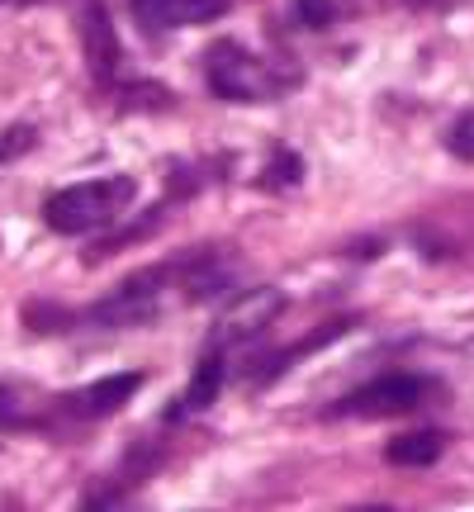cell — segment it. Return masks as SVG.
<instances>
[{
  "mask_svg": "<svg viewBox=\"0 0 474 512\" xmlns=\"http://www.w3.org/2000/svg\"><path fill=\"white\" fill-rule=\"evenodd\" d=\"M446 152L460 157V162H474V110L460 114L456 124L446 128Z\"/></svg>",
  "mask_w": 474,
  "mask_h": 512,
  "instance_id": "obj_11",
  "label": "cell"
},
{
  "mask_svg": "<svg viewBox=\"0 0 474 512\" xmlns=\"http://www.w3.org/2000/svg\"><path fill=\"white\" fill-rule=\"evenodd\" d=\"M19 418H24V403H19V394L10 389V384H0V427H15Z\"/></svg>",
  "mask_w": 474,
  "mask_h": 512,
  "instance_id": "obj_13",
  "label": "cell"
},
{
  "mask_svg": "<svg viewBox=\"0 0 474 512\" xmlns=\"http://www.w3.org/2000/svg\"><path fill=\"white\" fill-rule=\"evenodd\" d=\"M171 299H181L176 266H157V271L124 280L110 299H100L91 309V323H100V328H143L152 318H162Z\"/></svg>",
  "mask_w": 474,
  "mask_h": 512,
  "instance_id": "obj_2",
  "label": "cell"
},
{
  "mask_svg": "<svg viewBox=\"0 0 474 512\" xmlns=\"http://www.w3.org/2000/svg\"><path fill=\"white\" fill-rule=\"evenodd\" d=\"M228 10V0H133V19L152 34H171L185 24H209Z\"/></svg>",
  "mask_w": 474,
  "mask_h": 512,
  "instance_id": "obj_6",
  "label": "cell"
},
{
  "mask_svg": "<svg viewBox=\"0 0 474 512\" xmlns=\"http://www.w3.org/2000/svg\"><path fill=\"white\" fill-rule=\"evenodd\" d=\"M138 384H143V375H110V380H95L67 399V413H76V418H110V413H119V408L138 394Z\"/></svg>",
  "mask_w": 474,
  "mask_h": 512,
  "instance_id": "obj_8",
  "label": "cell"
},
{
  "mask_svg": "<svg viewBox=\"0 0 474 512\" xmlns=\"http://www.w3.org/2000/svg\"><path fill=\"white\" fill-rule=\"evenodd\" d=\"M342 10H351V0H299V19H304L309 29H328Z\"/></svg>",
  "mask_w": 474,
  "mask_h": 512,
  "instance_id": "obj_12",
  "label": "cell"
},
{
  "mask_svg": "<svg viewBox=\"0 0 474 512\" xmlns=\"http://www.w3.org/2000/svg\"><path fill=\"white\" fill-rule=\"evenodd\" d=\"M34 143V128H15V133H10V143H0V162H5V157H15L19 147H29Z\"/></svg>",
  "mask_w": 474,
  "mask_h": 512,
  "instance_id": "obj_14",
  "label": "cell"
},
{
  "mask_svg": "<svg viewBox=\"0 0 474 512\" xmlns=\"http://www.w3.org/2000/svg\"><path fill=\"white\" fill-rule=\"evenodd\" d=\"M81 43H86V62H91L95 81H114L119 76V38H114V24L105 15V5H86L81 15Z\"/></svg>",
  "mask_w": 474,
  "mask_h": 512,
  "instance_id": "obj_7",
  "label": "cell"
},
{
  "mask_svg": "<svg viewBox=\"0 0 474 512\" xmlns=\"http://www.w3.org/2000/svg\"><path fill=\"white\" fill-rule=\"evenodd\" d=\"M138 185L133 176H100V181H81L48 195L43 204V219L53 233H67V238H81V233H95V228H110V223L124 219V209L133 204Z\"/></svg>",
  "mask_w": 474,
  "mask_h": 512,
  "instance_id": "obj_1",
  "label": "cell"
},
{
  "mask_svg": "<svg viewBox=\"0 0 474 512\" xmlns=\"http://www.w3.org/2000/svg\"><path fill=\"white\" fill-rule=\"evenodd\" d=\"M285 309V294L266 285V290H242L228 299V309L219 313V332H214V347H242V342H256L261 332L271 328Z\"/></svg>",
  "mask_w": 474,
  "mask_h": 512,
  "instance_id": "obj_4",
  "label": "cell"
},
{
  "mask_svg": "<svg viewBox=\"0 0 474 512\" xmlns=\"http://www.w3.org/2000/svg\"><path fill=\"white\" fill-rule=\"evenodd\" d=\"M427 389H432V384L418 380V375H384V380L356 389V394L342 403V413H351V418H394V413L418 408V403L427 399Z\"/></svg>",
  "mask_w": 474,
  "mask_h": 512,
  "instance_id": "obj_5",
  "label": "cell"
},
{
  "mask_svg": "<svg viewBox=\"0 0 474 512\" xmlns=\"http://www.w3.org/2000/svg\"><path fill=\"white\" fill-rule=\"evenodd\" d=\"M223 375H228L223 347H209V351L200 356L195 375H190V384H185V394L176 399V418H195V413H204L209 403H219V394H223Z\"/></svg>",
  "mask_w": 474,
  "mask_h": 512,
  "instance_id": "obj_9",
  "label": "cell"
},
{
  "mask_svg": "<svg viewBox=\"0 0 474 512\" xmlns=\"http://www.w3.org/2000/svg\"><path fill=\"white\" fill-rule=\"evenodd\" d=\"M204 76H209V91L219 100H233V105H261L275 95L266 62L252 57L247 48H237V43H214L204 57Z\"/></svg>",
  "mask_w": 474,
  "mask_h": 512,
  "instance_id": "obj_3",
  "label": "cell"
},
{
  "mask_svg": "<svg viewBox=\"0 0 474 512\" xmlns=\"http://www.w3.org/2000/svg\"><path fill=\"white\" fill-rule=\"evenodd\" d=\"M446 451V437L441 432H408V437H394L389 441V465H408V470H422L441 460Z\"/></svg>",
  "mask_w": 474,
  "mask_h": 512,
  "instance_id": "obj_10",
  "label": "cell"
}]
</instances>
